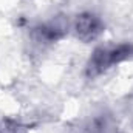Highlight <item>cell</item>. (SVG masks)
I'll list each match as a JSON object with an SVG mask.
<instances>
[{"mask_svg": "<svg viewBox=\"0 0 133 133\" xmlns=\"http://www.w3.org/2000/svg\"><path fill=\"white\" fill-rule=\"evenodd\" d=\"M133 57L132 43H118V45H101L93 50L87 65H85V76L88 79H95L110 70L111 66L118 65L124 61Z\"/></svg>", "mask_w": 133, "mask_h": 133, "instance_id": "6da1fadb", "label": "cell"}, {"mask_svg": "<svg viewBox=\"0 0 133 133\" xmlns=\"http://www.w3.org/2000/svg\"><path fill=\"white\" fill-rule=\"evenodd\" d=\"M68 31V23L65 19L56 17L53 20H48L45 23H40L33 28L34 39L40 43H53L61 40Z\"/></svg>", "mask_w": 133, "mask_h": 133, "instance_id": "3957f363", "label": "cell"}, {"mask_svg": "<svg viewBox=\"0 0 133 133\" xmlns=\"http://www.w3.org/2000/svg\"><path fill=\"white\" fill-rule=\"evenodd\" d=\"M28 127L14 121V119H2L0 121V133H26Z\"/></svg>", "mask_w": 133, "mask_h": 133, "instance_id": "5b68a950", "label": "cell"}, {"mask_svg": "<svg viewBox=\"0 0 133 133\" xmlns=\"http://www.w3.org/2000/svg\"><path fill=\"white\" fill-rule=\"evenodd\" d=\"M104 28H105V25H104L102 19L98 14L90 12V11L77 14L74 19V23H73L74 36L84 43L96 40L104 33Z\"/></svg>", "mask_w": 133, "mask_h": 133, "instance_id": "7a4b0ae2", "label": "cell"}, {"mask_svg": "<svg viewBox=\"0 0 133 133\" xmlns=\"http://www.w3.org/2000/svg\"><path fill=\"white\" fill-rule=\"evenodd\" d=\"M84 133H118V124L115 118L108 113H101L93 118H90L84 127Z\"/></svg>", "mask_w": 133, "mask_h": 133, "instance_id": "277c9868", "label": "cell"}]
</instances>
